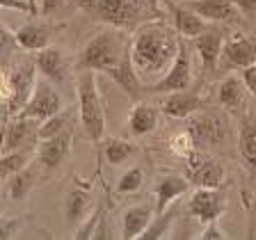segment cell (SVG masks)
Wrapping results in <instances>:
<instances>
[{
	"label": "cell",
	"instance_id": "cell-1",
	"mask_svg": "<svg viewBox=\"0 0 256 240\" xmlns=\"http://www.w3.org/2000/svg\"><path fill=\"white\" fill-rule=\"evenodd\" d=\"M181 48V34L160 18L138 28L130 39V55L138 76L146 87L165 78Z\"/></svg>",
	"mask_w": 256,
	"mask_h": 240
},
{
	"label": "cell",
	"instance_id": "cell-2",
	"mask_svg": "<svg viewBox=\"0 0 256 240\" xmlns=\"http://www.w3.org/2000/svg\"><path fill=\"white\" fill-rule=\"evenodd\" d=\"M156 2L158 0H76V5L94 21L119 30H138L151 18H160Z\"/></svg>",
	"mask_w": 256,
	"mask_h": 240
},
{
	"label": "cell",
	"instance_id": "cell-3",
	"mask_svg": "<svg viewBox=\"0 0 256 240\" xmlns=\"http://www.w3.org/2000/svg\"><path fill=\"white\" fill-rule=\"evenodd\" d=\"M126 30H119V28H108L101 30L98 34L90 39V42L82 46L78 55V71H103V74H110L112 69H117L122 60L126 58V53L130 50V39L124 34Z\"/></svg>",
	"mask_w": 256,
	"mask_h": 240
},
{
	"label": "cell",
	"instance_id": "cell-4",
	"mask_svg": "<svg viewBox=\"0 0 256 240\" xmlns=\"http://www.w3.org/2000/svg\"><path fill=\"white\" fill-rule=\"evenodd\" d=\"M37 62H30V60H21L16 62L14 66L5 69L2 74V119H12L18 117L23 112V108L28 106L34 85H37Z\"/></svg>",
	"mask_w": 256,
	"mask_h": 240
},
{
	"label": "cell",
	"instance_id": "cell-5",
	"mask_svg": "<svg viewBox=\"0 0 256 240\" xmlns=\"http://www.w3.org/2000/svg\"><path fill=\"white\" fill-rule=\"evenodd\" d=\"M78 112L85 135L92 142H101L106 135V106L96 85V71H80L78 76Z\"/></svg>",
	"mask_w": 256,
	"mask_h": 240
},
{
	"label": "cell",
	"instance_id": "cell-6",
	"mask_svg": "<svg viewBox=\"0 0 256 240\" xmlns=\"http://www.w3.org/2000/svg\"><path fill=\"white\" fill-rule=\"evenodd\" d=\"M192 85V53L190 46L186 44V37H181V48L176 55L172 69L167 71L165 78H160L158 82L146 87V92L151 94H170V92H178V90H190Z\"/></svg>",
	"mask_w": 256,
	"mask_h": 240
},
{
	"label": "cell",
	"instance_id": "cell-7",
	"mask_svg": "<svg viewBox=\"0 0 256 240\" xmlns=\"http://www.w3.org/2000/svg\"><path fill=\"white\" fill-rule=\"evenodd\" d=\"M55 82H50L48 78H37V85H34V92H32L28 106L23 108L21 117L28 119H37V122H46L48 117L58 114L60 110H64L62 96L55 90Z\"/></svg>",
	"mask_w": 256,
	"mask_h": 240
},
{
	"label": "cell",
	"instance_id": "cell-8",
	"mask_svg": "<svg viewBox=\"0 0 256 240\" xmlns=\"http://www.w3.org/2000/svg\"><path fill=\"white\" fill-rule=\"evenodd\" d=\"M224 210H226V199L220 188H197L186 206V213L204 224L222 218Z\"/></svg>",
	"mask_w": 256,
	"mask_h": 240
},
{
	"label": "cell",
	"instance_id": "cell-9",
	"mask_svg": "<svg viewBox=\"0 0 256 240\" xmlns=\"http://www.w3.org/2000/svg\"><path fill=\"white\" fill-rule=\"evenodd\" d=\"M188 130L192 133L197 144H206V146H218L220 142L226 140V122L220 117L218 112H202L190 117Z\"/></svg>",
	"mask_w": 256,
	"mask_h": 240
},
{
	"label": "cell",
	"instance_id": "cell-10",
	"mask_svg": "<svg viewBox=\"0 0 256 240\" xmlns=\"http://www.w3.org/2000/svg\"><path fill=\"white\" fill-rule=\"evenodd\" d=\"M71 142H74V128H66L62 133L53 135V138H46V140H39V149H37V158L42 162L44 172L50 174L55 172L64 160L69 158L71 154Z\"/></svg>",
	"mask_w": 256,
	"mask_h": 240
},
{
	"label": "cell",
	"instance_id": "cell-11",
	"mask_svg": "<svg viewBox=\"0 0 256 240\" xmlns=\"http://www.w3.org/2000/svg\"><path fill=\"white\" fill-rule=\"evenodd\" d=\"M188 162V178L194 188H222L224 183V167L218 160L206 158L204 154H194L186 158Z\"/></svg>",
	"mask_w": 256,
	"mask_h": 240
},
{
	"label": "cell",
	"instance_id": "cell-12",
	"mask_svg": "<svg viewBox=\"0 0 256 240\" xmlns=\"http://www.w3.org/2000/svg\"><path fill=\"white\" fill-rule=\"evenodd\" d=\"M256 64V42L245 34H234L224 42L220 66L222 69H245Z\"/></svg>",
	"mask_w": 256,
	"mask_h": 240
},
{
	"label": "cell",
	"instance_id": "cell-13",
	"mask_svg": "<svg viewBox=\"0 0 256 240\" xmlns=\"http://www.w3.org/2000/svg\"><path fill=\"white\" fill-rule=\"evenodd\" d=\"M39 126H42V122L21 117V114H18V117L7 119L5 140H2V154H10V151L23 149L28 142L39 140Z\"/></svg>",
	"mask_w": 256,
	"mask_h": 240
},
{
	"label": "cell",
	"instance_id": "cell-14",
	"mask_svg": "<svg viewBox=\"0 0 256 240\" xmlns=\"http://www.w3.org/2000/svg\"><path fill=\"white\" fill-rule=\"evenodd\" d=\"M204 103H206V98L202 94H197V92L178 90V92H170L162 98L160 108L172 119H190L192 114H197L202 110Z\"/></svg>",
	"mask_w": 256,
	"mask_h": 240
},
{
	"label": "cell",
	"instance_id": "cell-15",
	"mask_svg": "<svg viewBox=\"0 0 256 240\" xmlns=\"http://www.w3.org/2000/svg\"><path fill=\"white\" fill-rule=\"evenodd\" d=\"M224 32L222 28H208L206 32H202L199 37L192 39L194 50H197L199 60H202L204 69L213 71L220 66V58H222V48H224Z\"/></svg>",
	"mask_w": 256,
	"mask_h": 240
},
{
	"label": "cell",
	"instance_id": "cell-16",
	"mask_svg": "<svg viewBox=\"0 0 256 240\" xmlns=\"http://www.w3.org/2000/svg\"><path fill=\"white\" fill-rule=\"evenodd\" d=\"M53 30H55L53 26H48V23H44V21H32V23H26V26H21V28H16L14 37H16L18 48L39 53V50L50 46Z\"/></svg>",
	"mask_w": 256,
	"mask_h": 240
},
{
	"label": "cell",
	"instance_id": "cell-17",
	"mask_svg": "<svg viewBox=\"0 0 256 240\" xmlns=\"http://www.w3.org/2000/svg\"><path fill=\"white\" fill-rule=\"evenodd\" d=\"M190 178L188 176H162L158 183H156V213H162L172 206L174 202H178V197H183L188 190H190Z\"/></svg>",
	"mask_w": 256,
	"mask_h": 240
},
{
	"label": "cell",
	"instance_id": "cell-18",
	"mask_svg": "<svg viewBox=\"0 0 256 240\" xmlns=\"http://www.w3.org/2000/svg\"><path fill=\"white\" fill-rule=\"evenodd\" d=\"M165 7L170 10L172 18H174L176 32L186 39H194L202 32L208 30V21H204L197 12H192L188 5H174V2H165Z\"/></svg>",
	"mask_w": 256,
	"mask_h": 240
},
{
	"label": "cell",
	"instance_id": "cell-19",
	"mask_svg": "<svg viewBox=\"0 0 256 240\" xmlns=\"http://www.w3.org/2000/svg\"><path fill=\"white\" fill-rule=\"evenodd\" d=\"M34 62H37L39 74H42L44 78H48L50 82L60 85V82L66 80V60H64L62 48H58V46L44 48V50L37 53Z\"/></svg>",
	"mask_w": 256,
	"mask_h": 240
},
{
	"label": "cell",
	"instance_id": "cell-20",
	"mask_svg": "<svg viewBox=\"0 0 256 240\" xmlns=\"http://www.w3.org/2000/svg\"><path fill=\"white\" fill-rule=\"evenodd\" d=\"M192 12H197L208 23H224L231 21L238 12L234 0H188L186 2Z\"/></svg>",
	"mask_w": 256,
	"mask_h": 240
},
{
	"label": "cell",
	"instance_id": "cell-21",
	"mask_svg": "<svg viewBox=\"0 0 256 240\" xmlns=\"http://www.w3.org/2000/svg\"><path fill=\"white\" fill-rule=\"evenodd\" d=\"M156 218V206L149 204H138V206L128 208L124 213V224H122V238H142V234L149 229V224Z\"/></svg>",
	"mask_w": 256,
	"mask_h": 240
},
{
	"label": "cell",
	"instance_id": "cell-22",
	"mask_svg": "<svg viewBox=\"0 0 256 240\" xmlns=\"http://www.w3.org/2000/svg\"><path fill=\"white\" fill-rule=\"evenodd\" d=\"M158 126V110H156L151 103L138 101L130 110V117H128V130L135 138H144L156 130Z\"/></svg>",
	"mask_w": 256,
	"mask_h": 240
},
{
	"label": "cell",
	"instance_id": "cell-23",
	"mask_svg": "<svg viewBox=\"0 0 256 240\" xmlns=\"http://www.w3.org/2000/svg\"><path fill=\"white\" fill-rule=\"evenodd\" d=\"M245 82L238 76H226L218 85V101L222 108L229 112H240V108L245 106Z\"/></svg>",
	"mask_w": 256,
	"mask_h": 240
},
{
	"label": "cell",
	"instance_id": "cell-24",
	"mask_svg": "<svg viewBox=\"0 0 256 240\" xmlns=\"http://www.w3.org/2000/svg\"><path fill=\"white\" fill-rule=\"evenodd\" d=\"M238 151L245 167L256 174V117H245L238 130Z\"/></svg>",
	"mask_w": 256,
	"mask_h": 240
},
{
	"label": "cell",
	"instance_id": "cell-25",
	"mask_svg": "<svg viewBox=\"0 0 256 240\" xmlns=\"http://www.w3.org/2000/svg\"><path fill=\"white\" fill-rule=\"evenodd\" d=\"M92 206V194L87 188H71L69 194H66V199H64V218H66V222L74 226V224H80L82 220H85L87 210H90Z\"/></svg>",
	"mask_w": 256,
	"mask_h": 240
},
{
	"label": "cell",
	"instance_id": "cell-26",
	"mask_svg": "<svg viewBox=\"0 0 256 240\" xmlns=\"http://www.w3.org/2000/svg\"><path fill=\"white\" fill-rule=\"evenodd\" d=\"M34 183H37V167L30 162L26 170L16 172L14 176L7 178V197L14 202H23L34 188Z\"/></svg>",
	"mask_w": 256,
	"mask_h": 240
},
{
	"label": "cell",
	"instance_id": "cell-27",
	"mask_svg": "<svg viewBox=\"0 0 256 240\" xmlns=\"http://www.w3.org/2000/svg\"><path fill=\"white\" fill-rule=\"evenodd\" d=\"M32 156H34V149H32V146H28V149L23 146V149L2 154V160H0V176H2V181H7V178L14 176L16 172L26 170V167L32 162Z\"/></svg>",
	"mask_w": 256,
	"mask_h": 240
},
{
	"label": "cell",
	"instance_id": "cell-28",
	"mask_svg": "<svg viewBox=\"0 0 256 240\" xmlns=\"http://www.w3.org/2000/svg\"><path fill=\"white\" fill-rule=\"evenodd\" d=\"M135 154V146L122 138H110L103 142V156L110 165H122Z\"/></svg>",
	"mask_w": 256,
	"mask_h": 240
},
{
	"label": "cell",
	"instance_id": "cell-29",
	"mask_svg": "<svg viewBox=\"0 0 256 240\" xmlns=\"http://www.w3.org/2000/svg\"><path fill=\"white\" fill-rule=\"evenodd\" d=\"M71 119H74V112H71V108H64V110H60L58 114L48 117L46 122H42V126H39V140L53 138V135L66 130V128L71 126Z\"/></svg>",
	"mask_w": 256,
	"mask_h": 240
},
{
	"label": "cell",
	"instance_id": "cell-30",
	"mask_svg": "<svg viewBox=\"0 0 256 240\" xmlns=\"http://www.w3.org/2000/svg\"><path fill=\"white\" fill-rule=\"evenodd\" d=\"M174 215H176V202L172 204L167 210H162V213H156L154 222H151L149 229L142 234V238L156 240V238H162V236H167V231H170L172 222H174Z\"/></svg>",
	"mask_w": 256,
	"mask_h": 240
},
{
	"label": "cell",
	"instance_id": "cell-31",
	"mask_svg": "<svg viewBox=\"0 0 256 240\" xmlns=\"http://www.w3.org/2000/svg\"><path fill=\"white\" fill-rule=\"evenodd\" d=\"M194 146H197V142H194V138H192L190 130H183V133H174V135L170 138V151H172L174 156H178V158H183V160L197 151Z\"/></svg>",
	"mask_w": 256,
	"mask_h": 240
},
{
	"label": "cell",
	"instance_id": "cell-32",
	"mask_svg": "<svg viewBox=\"0 0 256 240\" xmlns=\"http://www.w3.org/2000/svg\"><path fill=\"white\" fill-rule=\"evenodd\" d=\"M142 183H144L142 167H130V170H126L122 174V178H119L117 192L119 194H133V192H138L140 188H142Z\"/></svg>",
	"mask_w": 256,
	"mask_h": 240
},
{
	"label": "cell",
	"instance_id": "cell-33",
	"mask_svg": "<svg viewBox=\"0 0 256 240\" xmlns=\"http://www.w3.org/2000/svg\"><path fill=\"white\" fill-rule=\"evenodd\" d=\"M0 5L5 10H18V12H30L32 16H39V7L32 0H0Z\"/></svg>",
	"mask_w": 256,
	"mask_h": 240
},
{
	"label": "cell",
	"instance_id": "cell-34",
	"mask_svg": "<svg viewBox=\"0 0 256 240\" xmlns=\"http://www.w3.org/2000/svg\"><path fill=\"white\" fill-rule=\"evenodd\" d=\"M240 78H242V82H245L247 92H250V94L256 98V64L240 69Z\"/></svg>",
	"mask_w": 256,
	"mask_h": 240
},
{
	"label": "cell",
	"instance_id": "cell-35",
	"mask_svg": "<svg viewBox=\"0 0 256 240\" xmlns=\"http://www.w3.org/2000/svg\"><path fill=\"white\" fill-rule=\"evenodd\" d=\"M202 238L204 240H224V238H229V236H226V231H224V229H220L218 220H215V222H208L206 224V229L202 231Z\"/></svg>",
	"mask_w": 256,
	"mask_h": 240
},
{
	"label": "cell",
	"instance_id": "cell-36",
	"mask_svg": "<svg viewBox=\"0 0 256 240\" xmlns=\"http://www.w3.org/2000/svg\"><path fill=\"white\" fill-rule=\"evenodd\" d=\"M236 7H238V12L242 16H247V18H254L256 14V0H234Z\"/></svg>",
	"mask_w": 256,
	"mask_h": 240
},
{
	"label": "cell",
	"instance_id": "cell-37",
	"mask_svg": "<svg viewBox=\"0 0 256 240\" xmlns=\"http://www.w3.org/2000/svg\"><path fill=\"white\" fill-rule=\"evenodd\" d=\"M18 229H21V220H16V218L2 220V238H12Z\"/></svg>",
	"mask_w": 256,
	"mask_h": 240
},
{
	"label": "cell",
	"instance_id": "cell-38",
	"mask_svg": "<svg viewBox=\"0 0 256 240\" xmlns=\"http://www.w3.org/2000/svg\"><path fill=\"white\" fill-rule=\"evenodd\" d=\"M247 208H250V238H254L256 236V197H252L250 202H247Z\"/></svg>",
	"mask_w": 256,
	"mask_h": 240
}]
</instances>
